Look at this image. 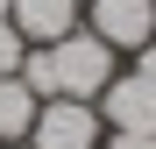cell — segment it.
Segmentation results:
<instances>
[{
  "label": "cell",
  "instance_id": "30bf717a",
  "mask_svg": "<svg viewBox=\"0 0 156 149\" xmlns=\"http://www.w3.org/2000/svg\"><path fill=\"white\" fill-rule=\"evenodd\" d=\"M7 7H14V0H0V14H7Z\"/></svg>",
  "mask_w": 156,
  "mask_h": 149
},
{
  "label": "cell",
  "instance_id": "277c9868",
  "mask_svg": "<svg viewBox=\"0 0 156 149\" xmlns=\"http://www.w3.org/2000/svg\"><path fill=\"white\" fill-rule=\"evenodd\" d=\"M92 107H99L107 128H156V78H142V71H114L107 92H99Z\"/></svg>",
  "mask_w": 156,
  "mask_h": 149
},
{
  "label": "cell",
  "instance_id": "8992f818",
  "mask_svg": "<svg viewBox=\"0 0 156 149\" xmlns=\"http://www.w3.org/2000/svg\"><path fill=\"white\" fill-rule=\"evenodd\" d=\"M36 107H43V99L21 85V78H0V142H29V128H36Z\"/></svg>",
  "mask_w": 156,
  "mask_h": 149
},
{
  "label": "cell",
  "instance_id": "9c48e42d",
  "mask_svg": "<svg viewBox=\"0 0 156 149\" xmlns=\"http://www.w3.org/2000/svg\"><path fill=\"white\" fill-rule=\"evenodd\" d=\"M128 71H142V78H156V36H149V43L135 50V64H128Z\"/></svg>",
  "mask_w": 156,
  "mask_h": 149
},
{
  "label": "cell",
  "instance_id": "5b68a950",
  "mask_svg": "<svg viewBox=\"0 0 156 149\" xmlns=\"http://www.w3.org/2000/svg\"><path fill=\"white\" fill-rule=\"evenodd\" d=\"M78 14H85L78 0H14V7H7V21L21 29V43H29V50L71 36V29H78Z\"/></svg>",
  "mask_w": 156,
  "mask_h": 149
},
{
  "label": "cell",
  "instance_id": "3957f363",
  "mask_svg": "<svg viewBox=\"0 0 156 149\" xmlns=\"http://www.w3.org/2000/svg\"><path fill=\"white\" fill-rule=\"evenodd\" d=\"M85 29L107 43L114 57L121 50L135 57V50L156 36V0H85Z\"/></svg>",
  "mask_w": 156,
  "mask_h": 149
},
{
  "label": "cell",
  "instance_id": "7c38bea8",
  "mask_svg": "<svg viewBox=\"0 0 156 149\" xmlns=\"http://www.w3.org/2000/svg\"><path fill=\"white\" fill-rule=\"evenodd\" d=\"M78 7H85V0H78Z\"/></svg>",
  "mask_w": 156,
  "mask_h": 149
},
{
  "label": "cell",
  "instance_id": "8fae6325",
  "mask_svg": "<svg viewBox=\"0 0 156 149\" xmlns=\"http://www.w3.org/2000/svg\"><path fill=\"white\" fill-rule=\"evenodd\" d=\"M0 149H21V142H0Z\"/></svg>",
  "mask_w": 156,
  "mask_h": 149
},
{
  "label": "cell",
  "instance_id": "ba28073f",
  "mask_svg": "<svg viewBox=\"0 0 156 149\" xmlns=\"http://www.w3.org/2000/svg\"><path fill=\"white\" fill-rule=\"evenodd\" d=\"M99 149H156V128H107Z\"/></svg>",
  "mask_w": 156,
  "mask_h": 149
},
{
  "label": "cell",
  "instance_id": "52a82bcc",
  "mask_svg": "<svg viewBox=\"0 0 156 149\" xmlns=\"http://www.w3.org/2000/svg\"><path fill=\"white\" fill-rule=\"evenodd\" d=\"M21 57H29V43H21V29L0 14V78H14V71H21Z\"/></svg>",
  "mask_w": 156,
  "mask_h": 149
},
{
  "label": "cell",
  "instance_id": "7a4b0ae2",
  "mask_svg": "<svg viewBox=\"0 0 156 149\" xmlns=\"http://www.w3.org/2000/svg\"><path fill=\"white\" fill-rule=\"evenodd\" d=\"M99 142H107V121L92 99H43L21 149H99Z\"/></svg>",
  "mask_w": 156,
  "mask_h": 149
},
{
  "label": "cell",
  "instance_id": "6da1fadb",
  "mask_svg": "<svg viewBox=\"0 0 156 149\" xmlns=\"http://www.w3.org/2000/svg\"><path fill=\"white\" fill-rule=\"evenodd\" d=\"M114 71H121V64H114V50L99 43L85 21H78L71 36H57V43H36L29 57H21V71H14V78L29 85L36 99H99Z\"/></svg>",
  "mask_w": 156,
  "mask_h": 149
}]
</instances>
